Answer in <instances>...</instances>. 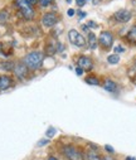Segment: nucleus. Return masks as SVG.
Instances as JSON below:
<instances>
[{"label":"nucleus","mask_w":136,"mask_h":160,"mask_svg":"<svg viewBox=\"0 0 136 160\" xmlns=\"http://www.w3.org/2000/svg\"><path fill=\"white\" fill-rule=\"evenodd\" d=\"M23 63L30 69H38L43 63V54L40 52H32L24 57Z\"/></svg>","instance_id":"obj_1"},{"label":"nucleus","mask_w":136,"mask_h":160,"mask_svg":"<svg viewBox=\"0 0 136 160\" xmlns=\"http://www.w3.org/2000/svg\"><path fill=\"white\" fill-rule=\"evenodd\" d=\"M63 155L68 159V160H84V156L82 154V151L79 149H77L73 145H67L63 148L62 150Z\"/></svg>","instance_id":"obj_2"},{"label":"nucleus","mask_w":136,"mask_h":160,"mask_svg":"<svg viewBox=\"0 0 136 160\" xmlns=\"http://www.w3.org/2000/svg\"><path fill=\"white\" fill-rule=\"evenodd\" d=\"M15 4H17V7L19 8V12L22 13L23 18H25L27 20L33 19V17H34V10L32 9V7L25 2V0H17Z\"/></svg>","instance_id":"obj_3"},{"label":"nucleus","mask_w":136,"mask_h":160,"mask_svg":"<svg viewBox=\"0 0 136 160\" xmlns=\"http://www.w3.org/2000/svg\"><path fill=\"white\" fill-rule=\"evenodd\" d=\"M98 43L101 44V47L106 51H108L112 44H113V35L111 32H102L98 37Z\"/></svg>","instance_id":"obj_4"},{"label":"nucleus","mask_w":136,"mask_h":160,"mask_svg":"<svg viewBox=\"0 0 136 160\" xmlns=\"http://www.w3.org/2000/svg\"><path fill=\"white\" fill-rule=\"evenodd\" d=\"M68 37H69V41L72 44L77 46V47H83L86 44V41L84 38L76 30V29H71L69 33H68Z\"/></svg>","instance_id":"obj_5"},{"label":"nucleus","mask_w":136,"mask_h":160,"mask_svg":"<svg viewBox=\"0 0 136 160\" xmlns=\"http://www.w3.org/2000/svg\"><path fill=\"white\" fill-rule=\"evenodd\" d=\"M58 22V18L54 13H47V14H44L43 18H42V23L44 27H47V28H51L53 25H56Z\"/></svg>","instance_id":"obj_6"},{"label":"nucleus","mask_w":136,"mask_h":160,"mask_svg":"<svg viewBox=\"0 0 136 160\" xmlns=\"http://www.w3.org/2000/svg\"><path fill=\"white\" fill-rule=\"evenodd\" d=\"M131 17H132L131 12L126 10V9H121V10L115 13V20L118 23H127L131 19Z\"/></svg>","instance_id":"obj_7"},{"label":"nucleus","mask_w":136,"mask_h":160,"mask_svg":"<svg viewBox=\"0 0 136 160\" xmlns=\"http://www.w3.org/2000/svg\"><path fill=\"white\" fill-rule=\"evenodd\" d=\"M28 71H29V69H28V67H27L24 63H18V64L14 67V72H15L17 77L20 78V79H25V78H27Z\"/></svg>","instance_id":"obj_8"},{"label":"nucleus","mask_w":136,"mask_h":160,"mask_svg":"<svg viewBox=\"0 0 136 160\" xmlns=\"http://www.w3.org/2000/svg\"><path fill=\"white\" fill-rule=\"evenodd\" d=\"M78 66H79L83 71H87V72L93 68L92 61H91L88 57H86V56H81V57L78 58Z\"/></svg>","instance_id":"obj_9"},{"label":"nucleus","mask_w":136,"mask_h":160,"mask_svg":"<svg viewBox=\"0 0 136 160\" xmlns=\"http://www.w3.org/2000/svg\"><path fill=\"white\" fill-rule=\"evenodd\" d=\"M13 85V79L9 76H0V91H5Z\"/></svg>","instance_id":"obj_10"},{"label":"nucleus","mask_w":136,"mask_h":160,"mask_svg":"<svg viewBox=\"0 0 136 160\" xmlns=\"http://www.w3.org/2000/svg\"><path fill=\"white\" fill-rule=\"evenodd\" d=\"M126 39H127L128 43L136 44V25H133V27L128 30V33H127V35H126Z\"/></svg>","instance_id":"obj_11"},{"label":"nucleus","mask_w":136,"mask_h":160,"mask_svg":"<svg viewBox=\"0 0 136 160\" xmlns=\"http://www.w3.org/2000/svg\"><path fill=\"white\" fill-rule=\"evenodd\" d=\"M103 88L108 92H115L117 90V85H116V82L111 81V79H106L105 83H103Z\"/></svg>","instance_id":"obj_12"},{"label":"nucleus","mask_w":136,"mask_h":160,"mask_svg":"<svg viewBox=\"0 0 136 160\" xmlns=\"http://www.w3.org/2000/svg\"><path fill=\"white\" fill-rule=\"evenodd\" d=\"M87 43H88L91 49H96V47H97V38H96V35L93 33H88Z\"/></svg>","instance_id":"obj_13"},{"label":"nucleus","mask_w":136,"mask_h":160,"mask_svg":"<svg viewBox=\"0 0 136 160\" xmlns=\"http://www.w3.org/2000/svg\"><path fill=\"white\" fill-rule=\"evenodd\" d=\"M87 160H102V156L96 150H88L87 151Z\"/></svg>","instance_id":"obj_14"},{"label":"nucleus","mask_w":136,"mask_h":160,"mask_svg":"<svg viewBox=\"0 0 136 160\" xmlns=\"http://www.w3.org/2000/svg\"><path fill=\"white\" fill-rule=\"evenodd\" d=\"M15 67V64L13 62H2L0 63V68L4 69V71H13Z\"/></svg>","instance_id":"obj_15"},{"label":"nucleus","mask_w":136,"mask_h":160,"mask_svg":"<svg viewBox=\"0 0 136 160\" xmlns=\"http://www.w3.org/2000/svg\"><path fill=\"white\" fill-rule=\"evenodd\" d=\"M58 44V43H57ZM57 44H47L45 46V53L47 54H49V56H52V54H54L56 52H57Z\"/></svg>","instance_id":"obj_16"},{"label":"nucleus","mask_w":136,"mask_h":160,"mask_svg":"<svg viewBox=\"0 0 136 160\" xmlns=\"http://www.w3.org/2000/svg\"><path fill=\"white\" fill-rule=\"evenodd\" d=\"M107 62H108L110 64H117V63L120 62V57H118V54H111V56H108Z\"/></svg>","instance_id":"obj_17"},{"label":"nucleus","mask_w":136,"mask_h":160,"mask_svg":"<svg viewBox=\"0 0 136 160\" xmlns=\"http://www.w3.org/2000/svg\"><path fill=\"white\" fill-rule=\"evenodd\" d=\"M86 83L92 85V86H97L100 82H98L97 77H87V78H86Z\"/></svg>","instance_id":"obj_18"},{"label":"nucleus","mask_w":136,"mask_h":160,"mask_svg":"<svg viewBox=\"0 0 136 160\" xmlns=\"http://www.w3.org/2000/svg\"><path fill=\"white\" fill-rule=\"evenodd\" d=\"M9 19V13L7 10H0V23H5Z\"/></svg>","instance_id":"obj_19"},{"label":"nucleus","mask_w":136,"mask_h":160,"mask_svg":"<svg viewBox=\"0 0 136 160\" xmlns=\"http://www.w3.org/2000/svg\"><path fill=\"white\" fill-rule=\"evenodd\" d=\"M45 134H47L48 138H52V136H54V134H56V129H54V128H49Z\"/></svg>","instance_id":"obj_20"},{"label":"nucleus","mask_w":136,"mask_h":160,"mask_svg":"<svg viewBox=\"0 0 136 160\" xmlns=\"http://www.w3.org/2000/svg\"><path fill=\"white\" fill-rule=\"evenodd\" d=\"M38 2L40 3V5H43V7H48L53 0H38Z\"/></svg>","instance_id":"obj_21"},{"label":"nucleus","mask_w":136,"mask_h":160,"mask_svg":"<svg viewBox=\"0 0 136 160\" xmlns=\"http://www.w3.org/2000/svg\"><path fill=\"white\" fill-rule=\"evenodd\" d=\"M115 52H116V54H117V53H123V52H125V49H123V47L117 46V47H115Z\"/></svg>","instance_id":"obj_22"},{"label":"nucleus","mask_w":136,"mask_h":160,"mask_svg":"<svg viewBox=\"0 0 136 160\" xmlns=\"http://www.w3.org/2000/svg\"><path fill=\"white\" fill-rule=\"evenodd\" d=\"M105 149H106V151H107V152H110V154H113V151H115V150H113V148H112V146H110V145H106V146H105Z\"/></svg>","instance_id":"obj_23"},{"label":"nucleus","mask_w":136,"mask_h":160,"mask_svg":"<svg viewBox=\"0 0 136 160\" xmlns=\"http://www.w3.org/2000/svg\"><path fill=\"white\" fill-rule=\"evenodd\" d=\"M76 4H77L78 7H83V5L86 4V0H76Z\"/></svg>","instance_id":"obj_24"},{"label":"nucleus","mask_w":136,"mask_h":160,"mask_svg":"<svg viewBox=\"0 0 136 160\" xmlns=\"http://www.w3.org/2000/svg\"><path fill=\"white\" fill-rule=\"evenodd\" d=\"M76 73H77L78 76H81V74L83 73V69H82L81 67H77V68H76Z\"/></svg>","instance_id":"obj_25"},{"label":"nucleus","mask_w":136,"mask_h":160,"mask_svg":"<svg viewBox=\"0 0 136 160\" xmlns=\"http://www.w3.org/2000/svg\"><path fill=\"white\" fill-rule=\"evenodd\" d=\"M25 2H27L29 5H33V4H35V3H37V0H25Z\"/></svg>","instance_id":"obj_26"},{"label":"nucleus","mask_w":136,"mask_h":160,"mask_svg":"<svg viewBox=\"0 0 136 160\" xmlns=\"http://www.w3.org/2000/svg\"><path fill=\"white\" fill-rule=\"evenodd\" d=\"M45 144H48V140H43V141H39V142H38V145H39V146L45 145Z\"/></svg>","instance_id":"obj_27"},{"label":"nucleus","mask_w":136,"mask_h":160,"mask_svg":"<svg viewBox=\"0 0 136 160\" xmlns=\"http://www.w3.org/2000/svg\"><path fill=\"white\" fill-rule=\"evenodd\" d=\"M68 15H69V17H73V15H74V10H73V9H69V10H68Z\"/></svg>","instance_id":"obj_28"},{"label":"nucleus","mask_w":136,"mask_h":160,"mask_svg":"<svg viewBox=\"0 0 136 160\" xmlns=\"http://www.w3.org/2000/svg\"><path fill=\"white\" fill-rule=\"evenodd\" d=\"M102 160H115V159L111 156H105V158H102Z\"/></svg>","instance_id":"obj_29"},{"label":"nucleus","mask_w":136,"mask_h":160,"mask_svg":"<svg viewBox=\"0 0 136 160\" xmlns=\"http://www.w3.org/2000/svg\"><path fill=\"white\" fill-rule=\"evenodd\" d=\"M88 25H91V27H95V28L97 27V24H96V23H93V22H89V23H88Z\"/></svg>","instance_id":"obj_30"},{"label":"nucleus","mask_w":136,"mask_h":160,"mask_svg":"<svg viewBox=\"0 0 136 160\" xmlns=\"http://www.w3.org/2000/svg\"><path fill=\"white\" fill-rule=\"evenodd\" d=\"M47 160H58V159H57L56 156H49V158H48Z\"/></svg>","instance_id":"obj_31"},{"label":"nucleus","mask_w":136,"mask_h":160,"mask_svg":"<svg viewBox=\"0 0 136 160\" xmlns=\"http://www.w3.org/2000/svg\"><path fill=\"white\" fill-rule=\"evenodd\" d=\"M131 81H132V82L136 85V76H135V77H131Z\"/></svg>","instance_id":"obj_32"},{"label":"nucleus","mask_w":136,"mask_h":160,"mask_svg":"<svg viewBox=\"0 0 136 160\" xmlns=\"http://www.w3.org/2000/svg\"><path fill=\"white\" fill-rule=\"evenodd\" d=\"M126 160H136V159H135V158H132V156H127V158H126Z\"/></svg>","instance_id":"obj_33"},{"label":"nucleus","mask_w":136,"mask_h":160,"mask_svg":"<svg viewBox=\"0 0 136 160\" xmlns=\"http://www.w3.org/2000/svg\"><path fill=\"white\" fill-rule=\"evenodd\" d=\"M67 3H71V0H67Z\"/></svg>","instance_id":"obj_34"},{"label":"nucleus","mask_w":136,"mask_h":160,"mask_svg":"<svg viewBox=\"0 0 136 160\" xmlns=\"http://www.w3.org/2000/svg\"><path fill=\"white\" fill-rule=\"evenodd\" d=\"M135 67H136V59H135Z\"/></svg>","instance_id":"obj_35"},{"label":"nucleus","mask_w":136,"mask_h":160,"mask_svg":"<svg viewBox=\"0 0 136 160\" xmlns=\"http://www.w3.org/2000/svg\"><path fill=\"white\" fill-rule=\"evenodd\" d=\"M133 2H136V0H133Z\"/></svg>","instance_id":"obj_36"}]
</instances>
